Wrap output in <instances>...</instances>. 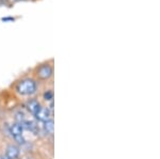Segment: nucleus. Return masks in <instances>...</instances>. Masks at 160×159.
<instances>
[{"instance_id":"nucleus-1","label":"nucleus","mask_w":160,"mask_h":159,"mask_svg":"<svg viewBox=\"0 0 160 159\" xmlns=\"http://www.w3.org/2000/svg\"><path fill=\"white\" fill-rule=\"evenodd\" d=\"M16 91L22 95H30L37 91V83L32 79H25L17 84Z\"/></svg>"},{"instance_id":"nucleus-2","label":"nucleus","mask_w":160,"mask_h":159,"mask_svg":"<svg viewBox=\"0 0 160 159\" xmlns=\"http://www.w3.org/2000/svg\"><path fill=\"white\" fill-rule=\"evenodd\" d=\"M51 75H52V67L49 64H44L38 70V77L40 79H48Z\"/></svg>"},{"instance_id":"nucleus-3","label":"nucleus","mask_w":160,"mask_h":159,"mask_svg":"<svg viewBox=\"0 0 160 159\" xmlns=\"http://www.w3.org/2000/svg\"><path fill=\"white\" fill-rule=\"evenodd\" d=\"M35 117H37L38 121L45 123L51 120V111L48 108H42V107H41V109L38 110L37 112V114H35Z\"/></svg>"},{"instance_id":"nucleus-4","label":"nucleus","mask_w":160,"mask_h":159,"mask_svg":"<svg viewBox=\"0 0 160 159\" xmlns=\"http://www.w3.org/2000/svg\"><path fill=\"white\" fill-rule=\"evenodd\" d=\"M6 156L9 159H16L19 156V148L15 145H10L7 148Z\"/></svg>"},{"instance_id":"nucleus-5","label":"nucleus","mask_w":160,"mask_h":159,"mask_svg":"<svg viewBox=\"0 0 160 159\" xmlns=\"http://www.w3.org/2000/svg\"><path fill=\"white\" fill-rule=\"evenodd\" d=\"M22 132H24V127L19 125L18 123H15L10 126V132H11L13 138L17 137V136H22Z\"/></svg>"},{"instance_id":"nucleus-6","label":"nucleus","mask_w":160,"mask_h":159,"mask_svg":"<svg viewBox=\"0 0 160 159\" xmlns=\"http://www.w3.org/2000/svg\"><path fill=\"white\" fill-rule=\"evenodd\" d=\"M27 109L29 110L32 114L35 115V114H37V112L41 109V105H40V102H38L32 99V101L27 102Z\"/></svg>"},{"instance_id":"nucleus-7","label":"nucleus","mask_w":160,"mask_h":159,"mask_svg":"<svg viewBox=\"0 0 160 159\" xmlns=\"http://www.w3.org/2000/svg\"><path fill=\"white\" fill-rule=\"evenodd\" d=\"M44 128L47 132V134L52 135L53 134V128H55V125H53V121L52 120H49V121L44 123Z\"/></svg>"},{"instance_id":"nucleus-8","label":"nucleus","mask_w":160,"mask_h":159,"mask_svg":"<svg viewBox=\"0 0 160 159\" xmlns=\"http://www.w3.org/2000/svg\"><path fill=\"white\" fill-rule=\"evenodd\" d=\"M14 140L16 141V142L18 143V144H25V142H26L24 136H17V137L14 138Z\"/></svg>"},{"instance_id":"nucleus-9","label":"nucleus","mask_w":160,"mask_h":159,"mask_svg":"<svg viewBox=\"0 0 160 159\" xmlns=\"http://www.w3.org/2000/svg\"><path fill=\"white\" fill-rule=\"evenodd\" d=\"M44 97H45V99H47V101H49V99H52L53 97V94L51 91H47L45 94H44Z\"/></svg>"},{"instance_id":"nucleus-10","label":"nucleus","mask_w":160,"mask_h":159,"mask_svg":"<svg viewBox=\"0 0 160 159\" xmlns=\"http://www.w3.org/2000/svg\"><path fill=\"white\" fill-rule=\"evenodd\" d=\"M0 159H9L7 157V156H2V157H0Z\"/></svg>"}]
</instances>
